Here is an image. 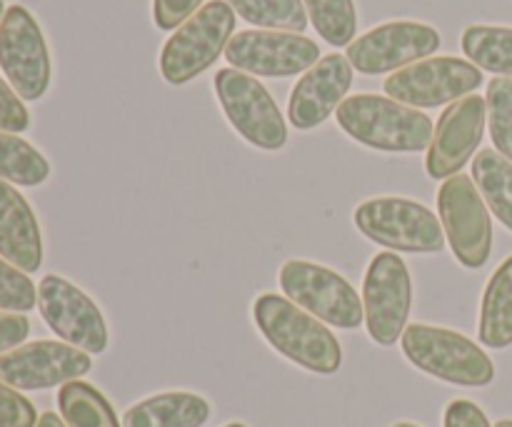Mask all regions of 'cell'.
<instances>
[{
  "instance_id": "obj_34",
  "label": "cell",
  "mask_w": 512,
  "mask_h": 427,
  "mask_svg": "<svg viewBox=\"0 0 512 427\" xmlns=\"http://www.w3.org/2000/svg\"><path fill=\"white\" fill-rule=\"evenodd\" d=\"M35 427H68L63 423V418H60V415H55V413H43L38 418V425Z\"/></svg>"
},
{
  "instance_id": "obj_4",
  "label": "cell",
  "mask_w": 512,
  "mask_h": 427,
  "mask_svg": "<svg viewBox=\"0 0 512 427\" xmlns=\"http://www.w3.org/2000/svg\"><path fill=\"white\" fill-rule=\"evenodd\" d=\"M353 220L365 238L395 253L430 255L448 243L438 215L410 198H370L355 208Z\"/></svg>"
},
{
  "instance_id": "obj_21",
  "label": "cell",
  "mask_w": 512,
  "mask_h": 427,
  "mask_svg": "<svg viewBox=\"0 0 512 427\" xmlns=\"http://www.w3.org/2000/svg\"><path fill=\"white\" fill-rule=\"evenodd\" d=\"M473 180L485 205L512 233V163L498 150H480L473 160Z\"/></svg>"
},
{
  "instance_id": "obj_3",
  "label": "cell",
  "mask_w": 512,
  "mask_h": 427,
  "mask_svg": "<svg viewBox=\"0 0 512 427\" xmlns=\"http://www.w3.org/2000/svg\"><path fill=\"white\" fill-rule=\"evenodd\" d=\"M410 365L430 378L460 388H488L495 380V365L478 343L448 328L415 323L400 338Z\"/></svg>"
},
{
  "instance_id": "obj_2",
  "label": "cell",
  "mask_w": 512,
  "mask_h": 427,
  "mask_svg": "<svg viewBox=\"0 0 512 427\" xmlns=\"http://www.w3.org/2000/svg\"><path fill=\"white\" fill-rule=\"evenodd\" d=\"M338 125L358 143L383 153H420L433 143V120L418 108L383 95L360 93L343 100Z\"/></svg>"
},
{
  "instance_id": "obj_30",
  "label": "cell",
  "mask_w": 512,
  "mask_h": 427,
  "mask_svg": "<svg viewBox=\"0 0 512 427\" xmlns=\"http://www.w3.org/2000/svg\"><path fill=\"white\" fill-rule=\"evenodd\" d=\"M30 128V113L23 98L0 78V130L3 133H23Z\"/></svg>"
},
{
  "instance_id": "obj_10",
  "label": "cell",
  "mask_w": 512,
  "mask_h": 427,
  "mask_svg": "<svg viewBox=\"0 0 512 427\" xmlns=\"http://www.w3.org/2000/svg\"><path fill=\"white\" fill-rule=\"evenodd\" d=\"M483 85V70L470 60L425 58L400 68L385 80V93L410 108H440L455 100L473 95Z\"/></svg>"
},
{
  "instance_id": "obj_12",
  "label": "cell",
  "mask_w": 512,
  "mask_h": 427,
  "mask_svg": "<svg viewBox=\"0 0 512 427\" xmlns=\"http://www.w3.org/2000/svg\"><path fill=\"white\" fill-rule=\"evenodd\" d=\"M38 310L45 325L63 343L100 355L108 348V325L98 305L70 280L60 275H45L38 285Z\"/></svg>"
},
{
  "instance_id": "obj_6",
  "label": "cell",
  "mask_w": 512,
  "mask_h": 427,
  "mask_svg": "<svg viewBox=\"0 0 512 427\" xmlns=\"http://www.w3.org/2000/svg\"><path fill=\"white\" fill-rule=\"evenodd\" d=\"M278 278L285 298L323 323L340 330H355L365 323L363 298L335 270L310 260H288Z\"/></svg>"
},
{
  "instance_id": "obj_37",
  "label": "cell",
  "mask_w": 512,
  "mask_h": 427,
  "mask_svg": "<svg viewBox=\"0 0 512 427\" xmlns=\"http://www.w3.org/2000/svg\"><path fill=\"white\" fill-rule=\"evenodd\" d=\"M393 427H420V425H415V423H395Z\"/></svg>"
},
{
  "instance_id": "obj_13",
  "label": "cell",
  "mask_w": 512,
  "mask_h": 427,
  "mask_svg": "<svg viewBox=\"0 0 512 427\" xmlns=\"http://www.w3.org/2000/svg\"><path fill=\"white\" fill-rule=\"evenodd\" d=\"M225 60L235 70L260 78H290L305 73L320 60L315 40L288 30H243L225 48Z\"/></svg>"
},
{
  "instance_id": "obj_14",
  "label": "cell",
  "mask_w": 512,
  "mask_h": 427,
  "mask_svg": "<svg viewBox=\"0 0 512 427\" xmlns=\"http://www.w3.org/2000/svg\"><path fill=\"white\" fill-rule=\"evenodd\" d=\"M440 33L433 25L415 20H395L373 28L348 45V55L358 73L380 75L408 68L418 60L430 58L440 48Z\"/></svg>"
},
{
  "instance_id": "obj_29",
  "label": "cell",
  "mask_w": 512,
  "mask_h": 427,
  "mask_svg": "<svg viewBox=\"0 0 512 427\" xmlns=\"http://www.w3.org/2000/svg\"><path fill=\"white\" fill-rule=\"evenodd\" d=\"M38 413L25 395L0 383V427H35Z\"/></svg>"
},
{
  "instance_id": "obj_17",
  "label": "cell",
  "mask_w": 512,
  "mask_h": 427,
  "mask_svg": "<svg viewBox=\"0 0 512 427\" xmlns=\"http://www.w3.org/2000/svg\"><path fill=\"white\" fill-rule=\"evenodd\" d=\"M350 85H353V65L348 58L338 53L320 58L290 93V123L298 130L318 128L340 108Z\"/></svg>"
},
{
  "instance_id": "obj_5",
  "label": "cell",
  "mask_w": 512,
  "mask_h": 427,
  "mask_svg": "<svg viewBox=\"0 0 512 427\" xmlns=\"http://www.w3.org/2000/svg\"><path fill=\"white\" fill-rule=\"evenodd\" d=\"M235 33V10L225 0H210L168 38L160 53V73L170 85H185L225 53Z\"/></svg>"
},
{
  "instance_id": "obj_9",
  "label": "cell",
  "mask_w": 512,
  "mask_h": 427,
  "mask_svg": "<svg viewBox=\"0 0 512 427\" xmlns=\"http://www.w3.org/2000/svg\"><path fill=\"white\" fill-rule=\"evenodd\" d=\"M413 308V280L398 253H378L363 280V313L368 335L383 348L398 343Z\"/></svg>"
},
{
  "instance_id": "obj_35",
  "label": "cell",
  "mask_w": 512,
  "mask_h": 427,
  "mask_svg": "<svg viewBox=\"0 0 512 427\" xmlns=\"http://www.w3.org/2000/svg\"><path fill=\"white\" fill-rule=\"evenodd\" d=\"M5 10H8V8H5V3H3V0H0V23H3V15H5Z\"/></svg>"
},
{
  "instance_id": "obj_25",
  "label": "cell",
  "mask_w": 512,
  "mask_h": 427,
  "mask_svg": "<svg viewBox=\"0 0 512 427\" xmlns=\"http://www.w3.org/2000/svg\"><path fill=\"white\" fill-rule=\"evenodd\" d=\"M250 25L263 30L303 33L308 28V10L303 0H225Z\"/></svg>"
},
{
  "instance_id": "obj_27",
  "label": "cell",
  "mask_w": 512,
  "mask_h": 427,
  "mask_svg": "<svg viewBox=\"0 0 512 427\" xmlns=\"http://www.w3.org/2000/svg\"><path fill=\"white\" fill-rule=\"evenodd\" d=\"M485 105L495 150L512 163V78L490 80Z\"/></svg>"
},
{
  "instance_id": "obj_8",
  "label": "cell",
  "mask_w": 512,
  "mask_h": 427,
  "mask_svg": "<svg viewBox=\"0 0 512 427\" xmlns=\"http://www.w3.org/2000/svg\"><path fill=\"white\" fill-rule=\"evenodd\" d=\"M215 95L228 115L230 125L260 150H280L288 143V125L278 103L258 78L235 68L215 75Z\"/></svg>"
},
{
  "instance_id": "obj_19",
  "label": "cell",
  "mask_w": 512,
  "mask_h": 427,
  "mask_svg": "<svg viewBox=\"0 0 512 427\" xmlns=\"http://www.w3.org/2000/svg\"><path fill=\"white\" fill-rule=\"evenodd\" d=\"M208 420V400L195 393H160L123 413V427H203Z\"/></svg>"
},
{
  "instance_id": "obj_38",
  "label": "cell",
  "mask_w": 512,
  "mask_h": 427,
  "mask_svg": "<svg viewBox=\"0 0 512 427\" xmlns=\"http://www.w3.org/2000/svg\"><path fill=\"white\" fill-rule=\"evenodd\" d=\"M225 427H245L243 423H230V425H225Z\"/></svg>"
},
{
  "instance_id": "obj_32",
  "label": "cell",
  "mask_w": 512,
  "mask_h": 427,
  "mask_svg": "<svg viewBox=\"0 0 512 427\" xmlns=\"http://www.w3.org/2000/svg\"><path fill=\"white\" fill-rule=\"evenodd\" d=\"M443 427H493L490 425L488 415L483 413L478 403L473 400H453L445 408Z\"/></svg>"
},
{
  "instance_id": "obj_28",
  "label": "cell",
  "mask_w": 512,
  "mask_h": 427,
  "mask_svg": "<svg viewBox=\"0 0 512 427\" xmlns=\"http://www.w3.org/2000/svg\"><path fill=\"white\" fill-rule=\"evenodd\" d=\"M38 305V290L28 273L0 258V310L5 313H28Z\"/></svg>"
},
{
  "instance_id": "obj_15",
  "label": "cell",
  "mask_w": 512,
  "mask_h": 427,
  "mask_svg": "<svg viewBox=\"0 0 512 427\" xmlns=\"http://www.w3.org/2000/svg\"><path fill=\"white\" fill-rule=\"evenodd\" d=\"M93 370L88 353L58 340H35L0 355V383L15 390H48Z\"/></svg>"
},
{
  "instance_id": "obj_11",
  "label": "cell",
  "mask_w": 512,
  "mask_h": 427,
  "mask_svg": "<svg viewBox=\"0 0 512 427\" xmlns=\"http://www.w3.org/2000/svg\"><path fill=\"white\" fill-rule=\"evenodd\" d=\"M0 68L23 100H40L50 85V53L38 20L23 5H10L0 23Z\"/></svg>"
},
{
  "instance_id": "obj_1",
  "label": "cell",
  "mask_w": 512,
  "mask_h": 427,
  "mask_svg": "<svg viewBox=\"0 0 512 427\" xmlns=\"http://www.w3.org/2000/svg\"><path fill=\"white\" fill-rule=\"evenodd\" d=\"M253 320L270 348L290 363L318 375H333L343 365V348L333 330L293 300L275 293L260 295L253 303Z\"/></svg>"
},
{
  "instance_id": "obj_24",
  "label": "cell",
  "mask_w": 512,
  "mask_h": 427,
  "mask_svg": "<svg viewBox=\"0 0 512 427\" xmlns=\"http://www.w3.org/2000/svg\"><path fill=\"white\" fill-rule=\"evenodd\" d=\"M50 178V163L28 140L0 130V180L35 188Z\"/></svg>"
},
{
  "instance_id": "obj_26",
  "label": "cell",
  "mask_w": 512,
  "mask_h": 427,
  "mask_svg": "<svg viewBox=\"0 0 512 427\" xmlns=\"http://www.w3.org/2000/svg\"><path fill=\"white\" fill-rule=\"evenodd\" d=\"M308 18L320 38L333 48L350 45L358 30V10L353 0H303Z\"/></svg>"
},
{
  "instance_id": "obj_20",
  "label": "cell",
  "mask_w": 512,
  "mask_h": 427,
  "mask_svg": "<svg viewBox=\"0 0 512 427\" xmlns=\"http://www.w3.org/2000/svg\"><path fill=\"white\" fill-rule=\"evenodd\" d=\"M478 338L490 350H505L512 345V255L488 280L480 305Z\"/></svg>"
},
{
  "instance_id": "obj_36",
  "label": "cell",
  "mask_w": 512,
  "mask_h": 427,
  "mask_svg": "<svg viewBox=\"0 0 512 427\" xmlns=\"http://www.w3.org/2000/svg\"><path fill=\"white\" fill-rule=\"evenodd\" d=\"M495 427H512V420H500V423Z\"/></svg>"
},
{
  "instance_id": "obj_18",
  "label": "cell",
  "mask_w": 512,
  "mask_h": 427,
  "mask_svg": "<svg viewBox=\"0 0 512 427\" xmlns=\"http://www.w3.org/2000/svg\"><path fill=\"white\" fill-rule=\"evenodd\" d=\"M0 258L23 273H38L43 265V235L28 200L0 180Z\"/></svg>"
},
{
  "instance_id": "obj_33",
  "label": "cell",
  "mask_w": 512,
  "mask_h": 427,
  "mask_svg": "<svg viewBox=\"0 0 512 427\" xmlns=\"http://www.w3.org/2000/svg\"><path fill=\"white\" fill-rule=\"evenodd\" d=\"M30 323L23 313H5L0 310V355L20 348L28 340Z\"/></svg>"
},
{
  "instance_id": "obj_22",
  "label": "cell",
  "mask_w": 512,
  "mask_h": 427,
  "mask_svg": "<svg viewBox=\"0 0 512 427\" xmlns=\"http://www.w3.org/2000/svg\"><path fill=\"white\" fill-rule=\"evenodd\" d=\"M58 410L68 427H123L108 398L85 380L60 385Z\"/></svg>"
},
{
  "instance_id": "obj_31",
  "label": "cell",
  "mask_w": 512,
  "mask_h": 427,
  "mask_svg": "<svg viewBox=\"0 0 512 427\" xmlns=\"http://www.w3.org/2000/svg\"><path fill=\"white\" fill-rule=\"evenodd\" d=\"M200 8L203 0H153L155 25L160 30H178Z\"/></svg>"
},
{
  "instance_id": "obj_7",
  "label": "cell",
  "mask_w": 512,
  "mask_h": 427,
  "mask_svg": "<svg viewBox=\"0 0 512 427\" xmlns=\"http://www.w3.org/2000/svg\"><path fill=\"white\" fill-rule=\"evenodd\" d=\"M438 213L445 240L463 268H483L493 253V220L473 178L458 173L438 190Z\"/></svg>"
},
{
  "instance_id": "obj_23",
  "label": "cell",
  "mask_w": 512,
  "mask_h": 427,
  "mask_svg": "<svg viewBox=\"0 0 512 427\" xmlns=\"http://www.w3.org/2000/svg\"><path fill=\"white\" fill-rule=\"evenodd\" d=\"M463 53L478 68L512 78V28L470 25L463 33Z\"/></svg>"
},
{
  "instance_id": "obj_16",
  "label": "cell",
  "mask_w": 512,
  "mask_h": 427,
  "mask_svg": "<svg viewBox=\"0 0 512 427\" xmlns=\"http://www.w3.org/2000/svg\"><path fill=\"white\" fill-rule=\"evenodd\" d=\"M485 120H488V105L480 95H465L445 108L425 158V170L430 178H453L468 165V160H473L485 135Z\"/></svg>"
}]
</instances>
